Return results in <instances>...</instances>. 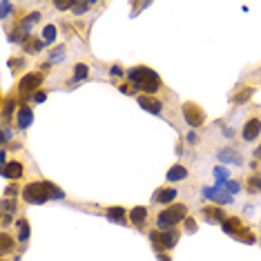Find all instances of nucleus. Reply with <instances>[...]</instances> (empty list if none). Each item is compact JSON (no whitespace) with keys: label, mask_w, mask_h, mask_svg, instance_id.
Returning <instances> with one entry per match:
<instances>
[{"label":"nucleus","mask_w":261,"mask_h":261,"mask_svg":"<svg viewBox=\"0 0 261 261\" xmlns=\"http://www.w3.org/2000/svg\"><path fill=\"white\" fill-rule=\"evenodd\" d=\"M23 197L27 203H45L47 199H63V190L56 188L54 183H49V181H36V183H29L25 185L23 190Z\"/></svg>","instance_id":"1"},{"label":"nucleus","mask_w":261,"mask_h":261,"mask_svg":"<svg viewBox=\"0 0 261 261\" xmlns=\"http://www.w3.org/2000/svg\"><path fill=\"white\" fill-rule=\"evenodd\" d=\"M127 76H130V81H134V85L139 87L143 94H156L161 89V78H159V74L154 72V69H150V67H132L130 72H127Z\"/></svg>","instance_id":"2"},{"label":"nucleus","mask_w":261,"mask_h":261,"mask_svg":"<svg viewBox=\"0 0 261 261\" xmlns=\"http://www.w3.org/2000/svg\"><path fill=\"white\" fill-rule=\"evenodd\" d=\"M185 219H188V208H185L183 203H176V205L165 208L163 212L156 217V226L159 228H174L176 223L185 221Z\"/></svg>","instance_id":"3"},{"label":"nucleus","mask_w":261,"mask_h":261,"mask_svg":"<svg viewBox=\"0 0 261 261\" xmlns=\"http://www.w3.org/2000/svg\"><path fill=\"white\" fill-rule=\"evenodd\" d=\"M152 243L156 250H172L179 241V230H161V232H152L150 234Z\"/></svg>","instance_id":"4"},{"label":"nucleus","mask_w":261,"mask_h":261,"mask_svg":"<svg viewBox=\"0 0 261 261\" xmlns=\"http://www.w3.org/2000/svg\"><path fill=\"white\" fill-rule=\"evenodd\" d=\"M183 118L188 125L192 127H201L203 123H205V112H203V107L199 105V103H185L183 105Z\"/></svg>","instance_id":"5"},{"label":"nucleus","mask_w":261,"mask_h":261,"mask_svg":"<svg viewBox=\"0 0 261 261\" xmlns=\"http://www.w3.org/2000/svg\"><path fill=\"white\" fill-rule=\"evenodd\" d=\"M40 83H43V74H27V76H23L20 78V83H18V92L20 94H31L34 96V92L40 87Z\"/></svg>","instance_id":"6"},{"label":"nucleus","mask_w":261,"mask_h":261,"mask_svg":"<svg viewBox=\"0 0 261 261\" xmlns=\"http://www.w3.org/2000/svg\"><path fill=\"white\" fill-rule=\"evenodd\" d=\"M259 134H261V118L252 116V118H248V121H246V125H243L241 136H243L246 141H255Z\"/></svg>","instance_id":"7"},{"label":"nucleus","mask_w":261,"mask_h":261,"mask_svg":"<svg viewBox=\"0 0 261 261\" xmlns=\"http://www.w3.org/2000/svg\"><path fill=\"white\" fill-rule=\"evenodd\" d=\"M23 174H25V168H23V163H18V161H11V163H7L5 168H2V176L9 181L23 179Z\"/></svg>","instance_id":"8"},{"label":"nucleus","mask_w":261,"mask_h":261,"mask_svg":"<svg viewBox=\"0 0 261 261\" xmlns=\"http://www.w3.org/2000/svg\"><path fill=\"white\" fill-rule=\"evenodd\" d=\"M201 212H203V219L208 223H223L228 219L226 212H223L221 208H217V205H208V208H203Z\"/></svg>","instance_id":"9"},{"label":"nucleus","mask_w":261,"mask_h":261,"mask_svg":"<svg viewBox=\"0 0 261 261\" xmlns=\"http://www.w3.org/2000/svg\"><path fill=\"white\" fill-rule=\"evenodd\" d=\"M139 105L143 107V110L152 112V114H161V110H163L161 101H156V98L147 96V94H141V96H139Z\"/></svg>","instance_id":"10"},{"label":"nucleus","mask_w":261,"mask_h":261,"mask_svg":"<svg viewBox=\"0 0 261 261\" xmlns=\"http://www.w3.org/2000/svg\"><path fill=\"white\" fill-rule=\"evenodd\" d=\"M203 194L208 199H212V201H219V203H230L232 197L228 192H223V188H203Z\"/></svg>","instance_id":"11"},{"label":"nucleus","mask_w":261,"mask_h":261,"mask_svg":"<svg viewBox=\"0 0 261 261\" xmlns=\"http://www.w3.org/2000/svg\"><path fill=\"white\" fill-rule=\"evenodd\" d=\"M16 123H18L20 130L29 127V123H34V112L29 110V105H23L18 110V116H16Z\"/></svg>","instance_id":"12"},{"label":"nucleus","mask_w":261,"mask_h":261,"mask_svg":"<svg viewBox=\"0 0 261 261\" xmlns=\"http://www.w3.org/2000/svg\"><path fill=\"white\" fill-rule=\"evenodd\" d=\"M176 190L174 188H159L156 190V194H154V201L156 203H172L174 199H176Z\"/></svg>","instance_id":"13"},{"label":"nucleus","mask_w":261,"mask_h":261,"mask_svg":"<svg viewBox=\"0 0 261 261\" xmlns=\"http://www.w3.org/2000/svg\"><path fill=\"white\" fill-rule=\"evenodd\" d=\"M241 228H243V223L239 221L237 217H230L223 221V232H226V234H232V237H237Z\"/></svg>","instance_id":"14"},{"label":"nucleus","mask_w":261,"mask_h":261,"mask_svg":"<svg viewBox=\"0 0 261 261\" xmlns=\"http://www.w3.org/2000/svg\"><path fill=\"white\" fill-rule=\"evenodd\" d=\"M130 219H132V223H134V226L141 228L145 221H147V208H143V205H136V208L130 212Z\"/></svg>","instance_id":"15"},{"label":"nucleus","mask_w":261,"mask_h":261,"mask_svg":"<svg viewBox=\"0 0 261 261\" xmlns=\"http://www.w3.org/2000/svg\"><path fill=\"white\" fill-rule=\"evenodd\" d=\"M185 179H188V170H185L183 165H174V168H170L168 181H185Z\"/></svg>","instance_id":"16"},{"label":"nucleus","mask_w":261,"mask_h":261,"mask_svg":"<svg viewBox=\"0 0 261 261\" xmlns=\"http://www.w3.org/2000/svg\"><path fill=\"white\" fill-rule=\"evenodd\" d=\"M250 96H252V87H241L234 96H232V103H237V105H241V103H246V101H250Z\"/></svg>","instance_id":"17"},{"label":"nucleus","mask_w":261,"mask_h":261,"mask_svg":"<svg viewBox=\"0 0 261 261\" xmlns=\"http://www.w3.org/2000/svg\"><path fill=\"white\" fill-rule=\"evenodd\" d=\"M246 188H248V192H261V174H252V176H248V181H246Z\"/></svg>","instance_id":"18"},{"label":"nucleus","mask_w":261,"mask_h":261,"mask_svg":"<svg viewBox=\"0 0 261 261\" xmlns=\"http://www.w3.org/2000/svg\"><path fill=\"white\" fill-rule=\"evenodd\" d=\"M107 217L112 219V221H116V223H125V210L123 208H107Z\"/></svg>","instance_id":"19"},{"label":"nucleus","mask_w":261,"mask_h":261,"mask_svg":"<svg viewBox=\"0 0 261 261\" xmlns=\"http://www.w3.org/2000/svg\"><path fill=\"white\" fill-rule=\"evenodd\" d=\"M237 239L239 241H243V243H255L257 241V237H255V232L250 230V228H246L243 226L241 230H239V234H237Z\"/></svg>","instance_id":"20"},{"label":"nucleus","mask_w":261,"mask_h":261,"mask_svg":"<svg viewBox=\"0 0 261 261\" xmlns=\"http://www.w3.org/2000/svg\"><path fill=\"white\" fill-rule=\"evenodd\" d=\"M89 76V67H87V65H76V67H74V81H83V78H87Z\"/></svg>","instance_id":"21"},{"label":"nucleus","mask_w":261,"mask_h":261,"mask_svg":"<svg viewBox=\"0 0 261 261\" xmlns=\"http://www.w3.org/2000/svg\"><path fill=\"white\" fill-rule=\"evenodd\" d=\"M14 250V239L7 234V232H2V255H7V252Z\"/></svg>","instance_id":"22"},{"label":"nucleus","mask_w":261,"mask_h":261,"mask_svg":"<svg viewBox=\"0 0 261 261\" xmlns=\"http://www.w3.org/2000/svg\"><path fill=\"white\" fill-rule=\"evenodd\" d=\"M40 47H43V43H40V40H31V38L25 40V49H27L29 54H36Z\"/></svg>","instance_id":"23"},{"label":"nucleus","mask_w":261,"mask_h":261,"mask_svg":"<svg viewBox=\"0 0 261 261\" xmlns=\"http://www.w3.org/2000/svg\"><path fill=\"white\" fill-rule=\"evenodd\" d=\"M219 156H221V161H232V163H237V165L241 163V159H239V154H234V152H230V150H223Z\"/></svg>","instance_id":"24"},{"label":"nucleus","mask_w":261,"mask_h":261,"mask_svg":"<svg viewBox=\"0 0 261 261\" xmlns=\"http://www.w3.org/2000/svg\"><path fill=\"white\" fill-rule=\"evenodd\" d=\"M38 20H40V14H36V11H34V14H29L27 18H25V23H23L25 31H29V27H31V25H36Z\"/></svg>","instance_id":"25"},{"label":"nucleus","mask_w":261,"mask_h":261,"mask_svg":"<svg viewBox=\"0 0 261 261\" xmlns=\"http://www.w3.org/2000/svg\"><path fill=\"white\" fill-rule=\"evenodd\" d=\"M43 38L47 40V43H52V40L56 38V27H54V25H47V27H45V31H43Z\"/></svg>","instance_id":"26"},{"label":"nucleus","mask_w":261,"mask_h":261,"mask_svg":"<svg viewBox=\"0 0 261 261\" xmlns=\"http://www.w3.org/2000/svg\"><path fill=\"white\" fill-rule=\"evenodd\" d=\"M18 228H20V241H25V239L29 237V223L25 221V219H20V221H18Z\"/></svg>","instance_id":"27"},{"label":"nucleus","mask_w":261,"mask_h":261,"mask_svg":"<svg viewBox=\"0 0 261 261\" xmlns=\"http://www.w3.org/2000/svg\"><path fill=\"white\" fill-rule=\"evenodd\" d=\"M54 7H56V9H60V11H65V9H74V2H72V0H56V2H54Z\"/></svg>","instance_id":"28"},{"label":"nucleus","mask_w":261,"mask_h":261,"mask_svg":"<svg viewBox=\"0 0 261 261\" xmlns=\"http://www.w3.org/2000/svg\"><path fill=\"white\" fill-rule=\"evenodd\" d=\"M89 7H92V2H74V11L76 14H85Z\"/></svg>","instance_id":"29"},{"label":"nucleus","mask_w":261,"mask_h":261,"mask_svg":"<svg viewBox=\"0 0 261 261\" xmlns=\"http://www.w3.org/2000/svg\"><path fill=\"white\" fill-rule=\"evenodd\" d=\"M16 208H18V203L16 201H9V199L2 201V210H5V212H11V210H16Z\"/></svg>","instance_id":"30"},{"label":"nucleus","mask_w":261,"mask_h":261,"mask_svg":"<svg viewBox=\"0 0 261 261\" xmlns=\"http://www.w3.org/2000/svg\"><path fill=\"white\" fill-rule=\"evenodd\" d=\"M0 7H2V18H7V16H9V11H11V2L2 0V2H0Z\"/></svg>","instance_id":"31"},{"label":"nucleus","mask_w":261,"mask_h":261,"mask_svg":"<svg viewBox=\"0 0 261 261\" xmlns=\"http://www.w3.org/2000/svg\"><path fill=\"white\" fill-rule=\"evenodd\" d=\"M185 228H188V232H194L197 230V221H194V219H185Z\"/></svg>","instance_id":"32"},{"label":"nucleus","mask_w":261,"mask_h":261,"mask_svg":"<svg viewBox=\"0 0 261 261\" xmlns=\"http://www.w3.org/2000/svg\"><path fill=\"white\" fill-rule=\"evenodd\" d=\"M16 192H18V185H9V188L5 190L7 197H16Z\"/></svg>","instance_id":"33"},{"label":"nucleus","mask_w":261,"mask_h":261,"mask_svg":"<svg viewBox=\"0 0 261 261\" xmlns=\"http://www.w3.org/2000/svg\"><path fill=\"white\" fill-rule=\"evenodd\" d=\"M11 110H14V103H11V101H5V116H9Z\"/></svg>","instance_id":"34"},{"label":"nucleus","mask_w":261,"mask_h":261,"mask_svg":"<svg viewBox=\"0 0 261 261\" xmlns=\"http://www.w3.org/2000/svg\"><path fill=\"white\" fill-rule=\"evenodd\" d=\"M34 101H36V103H43V101H45V92H36V94H34Z\"/></svg>","instance_id":"35"},{"label":"nucleus","mask_w":261,"mask_h":261,"mask_svg":"<svg viewBox=\"0 0 261 261\" xmlns=\"http://www.w3.org/2000/svg\"><path fill=\"white\" fill-rule=\"evenodd\" d=\"M188 141H190V143H199V136H197V134H194V132H192V134L188 136Z\"/></svg>","instance_id":"36"},{"label":"nucleus","mask_w":261,"mask_h":261,"mask_svg":"<svg viewBox=\"0 0 261 261\" xmlns=\"http://www.w3.org/2000/svg\"><path fill=\"white\" fill-rule=\"evenodd\" d=\"M121 92H123V94H130V92H132V87H130V85H121Z\"/></svg>","instance_id":"37"},{"label":"nucleus","mask_w":261,"mask_h":261,"mask_svg":"<svg viewBox=\"0 0 261 261\" xmlns=\"http://www.w3.org/2000/svg\"><path fill=\"white\" fill-rule=\"evenodd\" d=\"M255 159H259V161H261V145H259V147H257V150H255Z\"/></svg>","instance_id":"38"},{"label":"nucleus","mask_w":261,"mask_h":261,"mask_svg":"<svg viewBox=\"0 0 261 261\" xmlns=\"http://www.w3.org/2000/svg\"><path fill=\"white\" fill-rule=\"evenodd\" d=\"M112 74H116V76H121L123 72H121V67H112Z\"/></svg>","instance_id":"39"}]
</instances>
